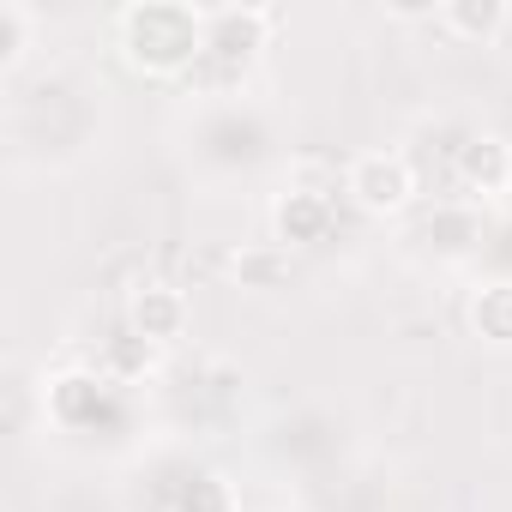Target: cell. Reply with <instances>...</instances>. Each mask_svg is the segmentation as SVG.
Listing matches in <instances>:
<instances>
[{"label": "cell", "instance_id": "1", "mask_svg": "<svg viewBox=\"0 0 512 512\" xmlns=\"http://www.w3.org/2000/svg\"><path fill=\"white\" fill-rule=\"evenodd\" d=\"M121 37V61L145 79H175L193 61H205V13L193 7H169V0H145L115 19Z\"/></svg>", "mask_w": 512, "mask_h": 512}, {"label": "cell", "instance_id": "2", "mask_svg": "<svg viewBox=\"0 0 512 512\" xmlns=\"http://www.w3.org/2000/svg\"><path fill=\"white\" fill-rule=\"evenodd\" d=\"M344 193L368 217H398L416 199V169H410L404 151H362L344 175Z\"/></svg>", "mask_w": 512, "mask_h": 512}, {"label": "cell", "instance_id": "3", "mask_svg": "<svg viewBox=\"0 0 512 512\" xmlns=\"http://www.w3.org/2000/svg\"><path fill=\"white\" fill-rule=\"evenodd\" d=\"M127 326H133L139 344H175L187 332V296L151 278V284H139L127 296Z\"/></svg>", "mask_w": 512, "mask_h": 512}, {"label": "cell", "instance_id": "4", "mask_svg": "<svg viewBox=\"0 0 512 512\" xmlns=\"http://www.w3.org/2000/svg\"><path fill=\"white\" fill-rule=\"evenodd\" d=\"M458 181H464L470 193H482V199L506 193V187H512V145L494 139V133L464 139V145H458Z\"/></svg>", "mask_w": 512, "mask_h": 512}, {"label": "cell", "instance_id": "5", "mask_svg": "<svg viewBox=\"0 0 512 512\" xmlns=\"http://www.w3.org/2000/svg\"><path fill=\"white\" fill-rule=\"evenodd\" d=\"M272 229L284 247H302V241H320L332 229V199L326 193H308V187H290L278 205H272Z\"/></svg>", "mask_w": 512, "mask_h": 512}, {"label": "cell", "instance_id": "6", "mask_svg": "<svg viewBox=\"0 0 512 512\" xmlns=\"http://www.w3.org/2000/svg\"><path fill=\"white\" fill-rule=\"evenodd\" d=\"M506 19H512L506 0H446V7L434 13V25H440L452 43H476V49L494 43V37L506 31Z\"/></svg>", "mask_w": 512, "mask_h": 512}, {"label": "cell", "instance_id": "7", "mask_svg": "<svg viewBox=\"0 0 512 512\" xmlns=\"http://www.w3.org/2000/svg\"><path fill=\"white\" fill-rule=\"evenodd\" d=\"M229 272H235L241 290H278L290 278V247L284 241H272V247H241L235 260H229Z\"/></svg>", "mask_w": 512, "mask_h": 512}, {"label": "cell", "instance_id": "8", "mask_svg": "<svg viewBox=\"0 0 512 512\" xmlns=\"http://www.w3.org/2000/svg\"><path fill=\"white\" fill-rule=\"evenodd\" d=\"M470 326H476V338L506 350L512 344V284H482L470 296Z\"/></svg>", "mask_w": 512, "mask_h": 512}, {"label": "cell", "instance_id": "9", "mask_svg": "<svg viewBox=\"0 0 512 512\" xmlns=\"http://www.w3.org/2000/svg\"><path fill=\"white\" fill-rule=\"evenodd\" d=\"M31 31H37L31 7H19V0H0V67H7V73L25 61V49H31Z\"/></svg>", "mask_w": 512, "mask_h": 512}]
</instances>
